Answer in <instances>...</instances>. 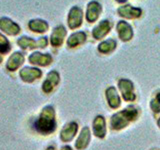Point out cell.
<instances>
[{
  "label": "cell",
  "instance_id": "cell-22",
  "mask_svg": "<svg viewBox=\"0 0 160 150\" xmlns=\"http://www.w3.org/2000/svg\"><path fill=\"white\" fill-rule=\"evenodd\" d=\"M115 48H116V42L113 39H108L106 41L100 43V45L98 46V50L101 53H109Z\"/></svg>",
  "mask_w": 160,
  "mask_h": 150
},
{
  "label": "cell",
  "instance_id": "cell-7",
  "mask_svg": "<svg viewBox=\"0 0 160 150\" xmlns=\"http://www.w3.org/2000/svg\"><path fill=\"white\" fill-rule=\"evenodd\" d=\"M52 56L48 53H41V52H33L29 55L28 61L32 65L36 66H48L52 62Z\"/></svg>",
  "mask_w": 160,
  "mask_h": 150
},
{
  "label": "cell",
  "instance_id": "cell-6",
  "mask_svg": "<svg viewBox=\"0 0 160 150\" xmlns=\"http://www.w3.org/2000/svg\"><path fill=\"white\" fill-rule=\"evenodd\" d=\"M24 62H25L24 54L20 51H15L8 57L6 64H5V68L9 72H14L21 67Z\"/></svg>",
  "mask_w": 160,
  "mask_h": 150
},
{
  "label": "cell",
  "instance_id": "cell-21",
  "mask_svg": "<svg viewBox=\"0 0 160 150\" xmlns=\"http://www.w3.org/2000/svg\"><path fill=\"white\" fill-rule=\"evenodd\" d=\"M86 40V34L84 32H75L71 34L67 39V46L70 48H74L78 46V45L82 44Z\"/></svg>",
  "mask_w": 160,
  "mask_h": 150
},
{
  "label": "cell",
  "instance_id": "cell-25",
  "mask_svg": "<svg viewBox=\"0 0 160 150\" xmlns=\"http://www.w3.org/2000/svg\"><path fill=\"white\" fill-rule=\"evenodd\" d=\"M3 53L1 52V51H0V64H1L2 63V61H3Z\"/></svg>",
  "mask_w": 160,
  "mask_h": 150
},
{
  "label": "cell",
  "instance_id": "cell-15",
  "mask_svg": "<svg viewBox=\"0 0 160 150\" xmlns=\"http://www.w3.org/2000/svg\"><path fill=\"white\" fill-rule=\"evenodd\" d=\"M117 30L119 33V37L123 41H128L132 38V28L125 21H120L117 25Z\"/></svg>",
  "mask_w": 160,
  "mask_h": 150
},
{
  "label": "cell",
  "instance_id": "cell-20",
  "mask_svg": "<svg viewBox=\"0 0 160 150\" xmlns=\"http://www.w3.org/2000/svg\"><path fill=\"white\" fill-rule=\"evenodd\" d=\"M106 98L111 108H118L120 106V97L114 87H109L106 90Z\"/></svg>",
  "mask_w": 160,
  "mask_h": 150
},
{
  "label": "cell",
  "instance_id": "cell-28",
  "mask_svg": "<svg viewBox=\"0 0 160 150\" xmlns=\"http://www.w3.org/2000/svg\"><path fill=\"white\" fill-rule=\"evenodd\" d=\"M116 1H118V2H125L126 0H116Z\"/></svg>",
  "mask_w": 160,
  "mask_h": 150
},
{
  "label": "cell",
  "instance_id": "cell-23",
  "mask_svg": "<svg viewBox=\"0 0 160 150\" xmlns=\"http://www.w3.org/2000/svg\"><path fill=\"white\" fill-rule=\"evenodd\" d=\"M10 50H11L10 41L4 34L0 32V51H1L3 54H6L10 51Z\"/></svg>",
  "mask_w": 160,
  "mask_h": 150
},
{
  "label": "cell",
  "instance_id": "cell-10",
  "mask_svg": "<svg viewBox=\"0 0 160 150\" xmlns=\"http://www.w3.org/2000/svg\"><path fill=\"white\" fill-rule=\"evenodd\" d=\"M118 86L122 93L124 100L126 101H133L135 100V94L133 92V83L127 79H120Z\"/></svg>",
  "mask_w": 160,
  "mask_h": 150
},
{
  "label": "cell",
  "instance_id": "cell-4",
  "mask_svg": "<svg viewBox=\"0 0 160 150\" xmlns=\"http://www.w3.org/2000/svg\"><path fill=\"white\" fill-rule=\"evenodd\" d=\"M0 31L8 36H16L21 32V27L9 17H0Z\"/></svg>",
  "mask_w": 160,
  "mask_h": 150
},
{
  "label": "cell",
  "instance_id": "cell-5",
  "mask_svg": "<svg viewBox=\"0 0 160 150\" xmlns=\"http://www.w3.org/2000/svg\"><path fill=\"white\" fill-rule=\"evenodd\" d=\"M41 76H42V71L36 67L25 66L20 69L19 71V77L21 78L22 81L26 83H32L35 80L39 79Z\"/></svg>",
  "mask_w": 160,
  "mask_h": 150
},
{
  "label": "cell",
  "instance_id": "cell-16",
  "mask_svg": "<svg viewBox=\"0 0 160 150\" xmlns=\"http://www.w3.org/2000/svg\"><path fill=\"white\" fill-rule=\"evenodd\" d=\"M90 141V130L88 127H84L81 132H80L79 137L76 140V143H75V147L79 150L85 149L89 144Z\"/></svg>",
  "mask_w": 160,
  "mask_h": 150
},
{
  "label": "cell",
  "instance_id": "cell-2",
  "mask_svg": "<svg viewBox=\"0 0 160 150\" xmlns=\"http://www.w3.org/2000/svg\"><path fill=\"white\" fill-rule=\"evenodd\" d=\"M138 116V110L134 106H129L122 111L114 114L111 118V128L114 130L122 129L135 120Z\"/></svg>",
  "mask_w": 160,
  "mask_h": 150
},
{
  "label": "cell",
  "instance_id": "cell-14",
  "mask_svg": "<svg viewBox=\"0 0 160 150\" xmlns=\"http://www.w3.org/2000/svg\"><path fill=\"white\" fill-rule=\"evenodd\" d=\"M93 132L95 136L99 138H103L106 134V122L105 119L101 115L95 117L93 121Z\"/></svg>",
  "mask_w": 160,
  "mask_h": 150
},
{
  "label": "cell",
  "instance_id": "cell-27",
  "mask_svg": "<svg viewBox=\"0 0 160 150\" xmlns=\"http://www.w3.org/2000/svg\"><path fill=\"white\" fill-rule=\"evenodd\" d=\"M45 150H55V148H54V146H48Z\"/></svg>",
  "mask_w": 160,
  "mask_h": 150
},
{
  "label": "cell",
  "instance_id": "cell-11",
  "mask_svg": "<svg viewBox=\"0 0 160 150\" xmlns=\"http://www.w3.org/2000/svg\"><path fill=\"white\" fill-rule=\"evenodd\" d=\"M65 36H66V29L63 25H58L53 29L51 35H50V44L53 47L61 46Z\"/></svg>",
  "mask_w": 160,
  "mask_h": 150
},
{
  "label": "cell",
  "instance_id": "cell-1",
  "mask_svg": "<svg viewBox=\"0 0 160 150\" xmlns=\"http://www.w3.org/2000/svg\"><path fill=\"white\" fill-rule=\"evenodd\" d=\"M35 129L39 133L43 135H47L52 133L56 128V118H55V110L52 106H45L38 119L34 124Z\"/></svg>",
  "mask_w": 160,
  "mask_h": 150
},
{
  "label": "cell",
  "instance_id": "cell-9",
  "mask_svg": "<svg viewBox=\"0 0 160 150\" xmlns=\"http://www.w3.org/2000/svg\"><path fill=\"white\" fill-rule=\"evenodd\" d=\"M60 80L59 73L56 70H51L46 76V79L42 83V90L44 93H50L52 90L57 86Z\"/></svg>",
  "mask_w": 160,
  "mask_h": 150
},
{
  "label": "cell",
  "instance_id": "cell-12",
  "mask_svg": "<svg viewBox=\"0 0 160 150\" xmlns=\"http://www.w3.org/2000/svg\"><path fill=\"white\" fill-rule=\"evenodd\" d=\"M78 125L76 122H69L62 128L60 132V139L63 142H69L74 138L75 134L77 133Z\"/></svg>",
  "mask_w": 160,
  "mask_h": 150
},
{
  "label": "cell",
  "instance_id": "cell-24",
  "mask_svg": "<svg viewBox=\"0 0 160 150\" xmlns=\"http://www.w3.org/2000/svg\"><path fill=\"white\" fill-rule=\"evenodd\" d=\"M150 106H151V109L153 110V112H155V113L160 112V92L156 94V96L154 97V99H152Z\"/></svg>",
  "mask_w": 160,
  "mask_h": 150
},
{
  "label": "cell",
  "instance_id": "cell-13",
  "mask_svg": "<svg viewBox=\"0 0 160 150\" xmlns=\"http://www.w3.org/2000/svg\"><path fill=\"white\" fill-rule=\"evenodd\" d=\"M27 26L30 31H32L34 33H44V32H46L49 28L48 23L45 21V20L39 19V18L29 20Z\"/></svg>",
  "mask_w": 160,
  "mask_h": 150
},
{
  "label": "cell",
  "instance_id": "cell-3",
  "mask_svg": "<svg viewBox=\"0 0 160 150\" xmlns=\"http://www.w3.org/2000/svg\"><path fill=\"white\" fill-rule=\"evenodd\" d=\"M18 46L23 50H30L36 48H45L48 44L47 37H40L39 39L35 40L29 36H21L16 41Z\"/></svg>",
  "mask_w": 160,
  "mask_h": 150
},
{
  "label": "cell",
  "instance_id": "cell-17",
  "mask_svg": "<svg viewBox=\"0 0 160 150\" xmlns=\"http://www.w3.org/2000/svg\"><path fill=\"white\" fill-rule=\"evenodd\" d=\"M110 27H111V25H110V22L108 20H102V21L93 29L94 38H96V39L103 38L105 35L109 32Z\"/></svg>",
  "mask_w": 160,
  "mask_h": 150
},
{
  "label": "cell",
  "instance_id": "cell-26",
  "mask_svg": "<svg viewBox=\"0 0 160 150\" xmlns=\"http://www.w3.org/2000/svg\"><path fill=\"white\" fill-rule=\"evenodd\" d=\"M61 150H73V149L70 147V146H64V147H62Z\"/></svg>",
  "mask_w": 160,
  "mask_h": 150
},
{
  "label": "cell",
  "instance_id": "cell-19",
  "mask_svg": "<svg viewBox=\"0 0 160 150\" xmlns=\"http://www.w3.org/2000/svg\"><path fill=\"white\" fill-rule=\"evenodd\" d=\"M118 13L126 18H137L141 15V9L134 8L131 5H125L118 9Z\"/></svg>",
  "mask_w": 160,
  "mask_h": 150
},
{
  "label": "cell",
  "instance_id": "cell-18",
  "mask_svg": "<svg viewBox=\"0 0 160 150\" xmlns=\"http://www.w3.org/2000/svg\"><path fill=\"white\" fill-rule=\"evenodd\" d=\"M101 11V6L100 4L96 1H92L88 4L87 7V13H86V18L89 22H94L96 20Z\"/></svg>",
  "mask_w": 160,
  "mask_h": 150
},
{
  "label": "cell",
  "instance_id": "cell-8",
  "mask_svg": "<svg viewBox=\"0 0 160 150\" xmlns=\"http://www.w3.org/2000/svg\"><path fill=\"white\" fill-rule=\"evenodd\" d=\"M82 19H83V13L82 10L77 6H74L70 9L68 18H67V23L69 28L75 29L78 28L80 25L82 24Z\"/></svg>",
  "mask_w": 160,
  "mask_h": 150
},
{
  "label": "cell",
  "instance_id": "cell-29",
  "mask_svg": "<svg viewBox=\"0 0 160 150\" xmlns=\"http://www.w3.org/2000/svg\"><path fill=\"white\" fill-rule=\"evenodd\" d=\"M158 126L160 127V118H159V120H158Z\"/></svg>",
  "mask_w": 160,
  "mask_h": 150
}]
</instances>
